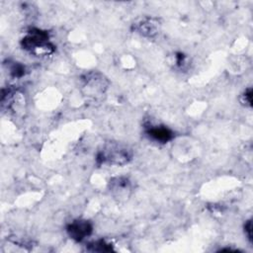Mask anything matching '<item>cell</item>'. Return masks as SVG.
Listing matches in <instances>:
<instances>
[{
	"label": "cell",
	"mask_w": 253,
	"mask_h": 253,
	"mask_svg": "<svg viewBox=\"0 0 253 253\" xmlns=\"http://www.w3.org/2000/svg\"><path fill=\"white\" fill-rule=\"evenodd\" d=\"M23 45L37 54H47L52 51V46L47 42V35L39 30L31 31L23 40Z\"/></svg>",
	"instance_id": "obj_1"
},
{
	"label": "cell",
	"mask_w": 253,
	"mask_h": 253,
	"mask_svg": "<svg viewBox=\"0 0 253 253\" xmlns=\"http://www.w3.org/2000/svg\"><path fill=\"white\" fill-rule=\"evenodd\" d=\"M130 158V154L128 150L125 147L120 146L119 144H110L106 146V148L101 153V161H108L112 164H125Z\"/></svg>",
	"instance_id": "obj_2"
},
{
	"label": "cell",
	"mask_w": 253,
	"mask_h": 253,
	"mask_svg": "<svg viewBox=\"0 0 253 253\" xmlns=\"http://www.w3.org/2000/svg\"><path fill=\"white\" fill-rule=\"evenodd\" d=\"M67 231L71 238L80 241L90 235L92 232V225L87 220H75L69 224Z\"/></svg>",
	"instance_id": "obj_3"
},
{
	"label": "cell",
	"mask_w": 253,
	"mask_h": 253,
	"mask_svg": "<svg viewBox=\"0 0 253 253\" xmlns=\"http://www.w3.org/2000/svg\"><path fill=\"white\" fill-rule=\"evenodd\" d=\"M147 134L153 140L162 142V143L169 141L173 137V132L166 126H161L149 127L147 130Z\"/></svg>",
	"instance_id": "obj_4"
},
{
	"label": "cell",
	"mask_w": 253,
	"mask_h": 253,
	"mask_svg": "<svg viewBox=\"0 0 253 253\" xmlns=\"http://www.w3.org/2000/svg\"><path fill=\"white\" fill-rule=\"evenodd\" d=\"M137 29L141 35L152 37L159 31V23L154 19H146L138 25Z\"/></svg>",
	"instance_id": "obj_5"
},
{
	"label": "cell",
	"mask_w": 253,
	"mask_h": 253,
	"mask_svg": "<svg viewBox=\"0 0 253 253\" xmlns=\"http://www.w3.org/2000/svg\"><path fill=\"white\" fill-rule=\"evenodd\" d=\"M111 190L117 193L119 197H122L123 195H126V192L129 190V183L126 179L124 178H117L116 180L111 182Z\"/></svg>",
	"instance_id": "obj_6"
}]
</instances>
